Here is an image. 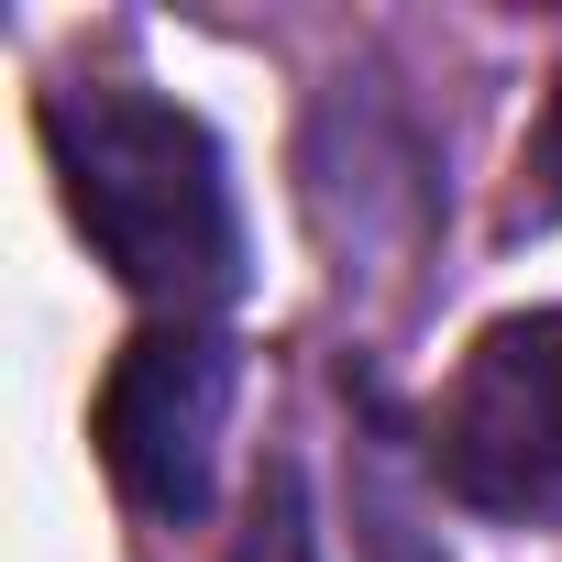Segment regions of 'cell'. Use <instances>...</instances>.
<instances>
[{"mask_svg": "<svg viewBox=\"0 0 562 562\" xmlns=\"http://www.w3.org/2000/svg\"><path fill=\"white\" fill-rule=\"evenodd\" d=\"M45 155L67 188V221L100 243V265L155 310H221L243 288V210L221 177V144L144 89H56Z\"/></svg>", "mask_w": 562, "mask_h": 562, "instance_id": "1", "label": "cell"}, {"mask_svg": "<svg viewBox=\"0 0 562 562\" xmlns=\"http://www.w3.org/2000/svg\"><path fill=\"white\" fill-rule=\"evenodd\" d=\"M232 562H321V518H310V474L276 452L265 474H254V507H243V540H232Z\"/></svg>", "mask_w": 562, "mask_h": 562, "instance_id": "4", "label": "cell"}, {"mask_svg": "<svg viewBox=\"0 0 562 562\" xmlns=\"http://www.w3.org/2000/svg\"><path fill=\"white\" fill-rule=\"evenodd\" d=\"M529 177H540V199L562 210V78H551V111H540V144H529Z\"/></svg>", "mask_w": 562, "mask_h": 562, "instance_id": "5", "label": "cell"}, {"mask_svg": "<svg viewBox=\"0 0 562 562\" xmlns=\"http://www.w3.org/2000/svg\"><path fill=\"white\" fill-rule=\"evenodd\" d=\"M441 474L485 518H562V310L496 321L441 397Z\"/></svg>", "mask_w": 562, "mask_h": 562, "instance_id": "2", "label": "cell"}, {"mask_svg": "<svg viewBox=\"0 0 562 562\" xmlns=\"http://www.w3.org/2000/svg\"><path fill=\"white\" fill-rule=\"evenodd\" d=\"M221 419H232V353L188 321L144 331V342H122V364L100 386V463L133 507L199 518L210 463H221Z\"/></svg>", "mask_w": 562, "mask_h": 562, "instance_id": "3", "label": "cell"}]
</instances>
